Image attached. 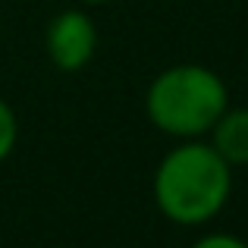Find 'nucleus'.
Wrapping results in <instances>:
<instances>
[{"label": "nucleus", "instance_id": "obj_1", "mask_svg": "<svg viewBox=\"0 0 248 248\" xmlns=\"http://www.w3.org/2000/svg\"><path fill=\"white\" fill-rule=\"evenodd\" d=\"M157 211L176 226H204L226 211L232 198V167L207 139L176 141L151 176Z\"/></svg>", "mask_w": 248, "mask_h": 248}, {"label": "nucleus", "instance_id": "obj_2", "mask_svg": "<svg viewBox=\"0 0 248 248\" xmlns=\"http://www.w3.org/2000/svg\"><path fill=\"white\" fill-rule=\"evenodd\" d=\"M226 107L230 88L223 76L201 63H173L145 88L148 123L173 141L207 139Z\"/></svg>", "mask_w": 248, "mask_h": 248}, {"label": "nucleus", "instance_id": "obj_3", "mask_svg": "<svg viewBox=\"0 0 248 248\" xmlns=\"http://www.w3.org/2000/svg\"><path fill=\"white\" fill-rule=\"evenodd\" d=\"M44 54L60 73H82L97 54V25L88 10L69 6L47 22Z\"/></svg>", "mask_w": 248, "mask_h": 248}, {"label": "nucleus", "instance_id": "obj_4", "mask_svg": "<svg viewBox=\"0 0 248 248\" xmlns=\"http://www.w3.org/2000/svg\"><path fill=\"white\" fill-rule=\"evenodd\" d=\"M211 148L226 160L232 170L248 167V107H226L223 116L207 132Z\"/></svg>", "mask_w": 248, "mask_h": 248}, {"label": "nucleus", "instance_id": "obj_5", "mask_svg": "<svg viewBox=\"0 0 248 248\" xmlns=\"http://www.w3.org/2000/svg\"><path fill=\"white\" fill-rule=\"evenodd\" d=\"M19 145V116L6 97H0V164L10 160V154Z\"/></svg>", "mask_w": 248, "mask_h": 248}, {"label": "nucleus", "instance_id": "obj_6", "mask_svg": "<svg viewBox=\"0 0 248 248\" xmlns=\"http://www.w3.org/2000/svg\"><path fill=\"white\" fill-rule=\"evenodd\" d=\"M188 248H248V242L236 232H204Z\"/></svg>", "mask_w": 248, "mask_h": 248}, {"label": "nucleus", "instance_id": "obj_7", "mask_svg": "<svg viewBox=\"0 0 248 248\" xmlns=\"http://www.w3.org/2000/svg\"><path fill=\"white\" fill-rule=\"evenodd\" d=\"M82 6H107V3H113V0H79Z\"/></svg>", "mask_w": 248, "mask_h": 248}]
</instances>
